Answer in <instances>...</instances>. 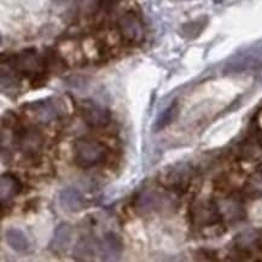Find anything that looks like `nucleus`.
Masks as SVG:
<instances>
[{"instance_id":"4468645a","label":"nucleus","mask_w":262,"mask_h":262,"mask_svg":"<svg viewBox=\"0 0 262 262\" xmlns=\"http://www.w3.org/2000/svg\"><path fill=\"white\" fill-rule=\"evenodd\" d=\"M97 254H99V241L81 239L76 245L74 257L76 260H92Z\"/></svg>"},{"instance_id":"a211bd4d","label":"nucleus","mask_w":262,"mask_h":262,"mask_svg":"<svg viewBox=\"0 0 262 262\" xmlns=\"http://www.w3.org/2000/svg\"><path fill=\"white\" fill-rule=\"evenodd\" d=\"M52 2L55 3L56 5L62 6V5H67V4H68V3L70 2V0H52Z\"/></svg>"},{"instance_id":"2eb2a0df","label":"nucleus","mask_w":262,"mask_h":262,"mask_svg":"<svg viewBox=\"0 0 262 262\" xmlns=\"http://www.w3.org/2000/svg\"><path fill=\"white\" fill-rule=\"evenodd\" d=\"M72 233L73 230L68 224H60L58 227L56 228L55 234H53L51 248L53 250L59 251L64 250L68 247L70 241H72Z\"/></svg>"},{"instance_id":"39448f33","label":"nucleus","mask_w":262,"mask_h":262,"mask_svg":"<svg viewBox=\"0 0 262 262\" xmlns=\"http://www.w3.org/2000/svg\"><path fill=\"white\" fill-rule=\"evenodd\" d=\"M123 250V243L119 236L110 232L99 242V256L102 260H117Z\"/></svg>"},{"instance_id":"f03ea898","label":"nucleus","mask_w":262,"mask_h":262,"mask_svg":"<svg viewBox=\"0 0 262 262\" xmlns=\"http://www.w3.org/2000/svg\"><path fill=\"white\" fill-rule=\"evenodd\" d=\"M106 146L95 139H79L74 144V160L81 168H92L106 159Z\"/></svg>"},{"instance_id":"dca6fc26","label":"nucleus","mask_w":262,"mask_h":262,"mask_svg":"<svg viewBox=\"0 0 262 262\" xmlns=\"http://www.w3.org/2000/svg\"><path fill=\"white\" fill-rule=\"evenodd\" d=\"M207 25V17H201L194 19V21L185 23V25L181 27V35H183L185 39H196L197 36L201 35V33L203 32Z\"/></svg>"},{"instance_id":"9b49d317","label":"nucleus","mask_w":262,"mask_h":262,"mask_svg":"<svg viewBox=\"0 0 262 262\" xmlns=\"http://www.w3.org/2000/svg\"><path fill=\"white\" fill-rule=\"evenodd\" d=\"M219 210L211 203H202L200 207L194 208L193 219L201 225H214L219 221Z\"/></svg>"},{"instance_id":"f8f14e48","label":"nucleus","mask_w":262,"mask_h":262,"mask_svg":"<svg viewBox=\"0 0 262 262\" xmlns=\"http://www.w3.org/2000/svg\"><path fill=\"white\" fill-rule=\"evenodd\" d=\"M15 67L25 74L35 73L39 67V60L34 50H26L19 53L15 60Z\"/></svg>"},{"instance_id":"f257e3e1","label":"nucleus","mask_w":262,"mask_h":262,"mask_svg":"<svg viewBox=\"0 0 262 262\" xmlns=\"http://www.w3.org/2000/svg\"><path fill=\"white\" fill-rule=\"evenodd\" d=\"M262 68V39L242 49L231 57L225 66L226 74L254 72Z\"/></svg>"},{"instance_id":"9d476101","label":"nucleus","mask_w":262,"mask_h":262,"mask_svg":"<svg viewBox=\"0 0 262 262\" xmlns=\"http://www.w3.org/2000/svg\"><path fill=\"white\" fill-rule=\"evenodd\" d=\"M22 190V184L17 177L12 174H4L0 180V196H2V202L11 201L13 197L17 196Z\"/></svg>"},{"instance_id":"423d86ee","label":"nucleus","mask_w":262,"mask_h":262,"mask_svg":"<svg viewBox=\"0 0 262 262\" xmlns=\"http://www.w3.org/2000/svg\"><path fill=\"white\" fill-rule=\"evenodd\" d=\"M81 113L82 117L86 120V123L91 127H103L110 120L109 113L92 102L83 103Z\"/></svg>"},{"instance_id":"0eeeda50","label":"nucleus","mask_w":262,"mask_h":262,"mask_svg":"<svg viewBox=\"0 0 262 262\" xmlns=\"http://www.w3.org/2000/svg\"><path fill=\"white\" fill-rule=\"evenodd\" d=\"M59 201L64 209L73 211V213H78V211H81L86 208L85 197L78 189H74V187L63 190L60 192Z\"/></svg>"},{"instance_id":"6e6552de","label":"nucleus","mask_w":262,"mask_h":262,"mask_svg":"<svg viewBox=\"0 0 262 262\" xmlns=\"http://www.w3.org/2000/svg\"><path fill=\"white\" fill-rule=\"evenodd\" d=\"M191 180L189 168H185L181 166L179 168H174L170 169V172L166 174L164 181H166V186L170 187L172 190L176 191H185L186 187L189 186Z\"/></svg>"},{"instance_id":"7ed1b4c3","label":"nucleus","mask_w":262,"mask_h":262,"mask_svg":"<svg viewBox=\"0 0 262 262\" xmlns=\"http://www.w3.org/2000/svg\"><path fill=\"white\" fill-rule=\"evenodd\" d=\"M119 30L123 39L127 40L128 42L137 43L140 42L144 39V28L142 21L137 17L132 12L125 13L119 19Z\"/></svg>"},{"instance_id":"1a4fd4ad","label":"nucleus","mask_w":262,"mask_h":262,"mask_svg":"<svg viewBox=\"0 0 262 262\" xmlns=\"http://www.w3.org/2000/svg\"><path fill=\"white\" fill-rule=\"evenodd\" d=\"M29 106L32 107L30 112L34 113L41 122H49V121L58 116V114L60 113L58 103L51 102L50 99L40 100V102L30 104Z\"/></svg>"},{"instance_id":"20e7f679","label":"nucleus","mask_w":262,"mask_h":262,"mask_svg":"<svg viewBox=\"0 0 262 262\" xmlns=\"http://www.w3.org/2000/svg\"><path fill=\"white\" fill-rule=\"evenodd\" d=\"M15 139L26 155L35 156L41 150L42 137L36 129H18L15 134Z\"/></svg>"},{"instance_id":"ddd939ff","label":"nucleus","mask_w":262,"mask_h":262,"mask_svg":"<svg viewBox=\"0 0 262 262\" xmlns=\"http://www.w3.org/2000/svg\"><path fill=\"white\" fill-rule=\"evenodd\" d=\"M5 239L9 247H11L15 251L25 253L29 248V241L25 233L18 228H9L5 232Z\"/></svg>"},{"instance_id":"f3484780","label":"nucleus","mask_w":262,"mask_h":262,"mask_svg":"<svg viewBox=\"0 0 262 262\" xmlns=\"http://www.w3.org/2000/svg\"><path fill=\"white\" fill-rule=\"evenodd\" d=\"M178 113H179V106H178L177 103H174L173 105H170L168 109L164 110L159 119L156 120L155 125H154V130L155 132H159V130H162L163 128H166L168 125L173 122L176 120V117L178 116Z\"/></svg>"}]
</instances>
